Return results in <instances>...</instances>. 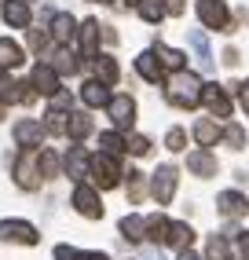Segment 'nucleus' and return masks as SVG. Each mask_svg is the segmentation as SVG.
<instances>
[{"label":"nucleus","mask_w":249,"mask_h":260,"mask_svg":"<svg viewBox=\"0 0 249 260\" xmlns=\"http://www.w3.org/2000/svg\"><path fill=\"white\" fill-rule=\"evenodd\" d=\"M202 92H205L202 77L198 74H187V70H176V77L169 81V88H165L169 103H172V107H180V110H194L202 103Z\"/></svg>","instance_id":"f257e3e1"},{"label":"nucleus","mask_w":249,"mask_h":260,"mask_svg":"<svg viewBox=\"0 0 249 260\" xmlns=\"http://www.w3.org/2000/svg\"><path fill=\"white\" fill-rule=\"evenodd\" d=\"M44 180V169H41V154L37 147H22V154L15 158V183L22 190H37Z\"/></svg>","instance_id":"f03ea898"},{"label":"nucleus","mask_w":249,"mask_h":260,"mask_svg":"<svg viewBox=\"0 0 249 260\" xmlns=\"http://www.w3.org/2000/svg\"><path fill=\"white\" fill-rule=\"evenodd\" d=\"M121 176H124V172H121V165H117L114 154H106V150H103V154H92V180H96L103 190L117 187Z\"/></svg>","instance_id":"7ed1b4c3"},{"label":"nucleus","mask_w":249,"mask_h":260,"mask_svg":"<svg viewBox=\"0 0 249 260\" xmlns=\"http://www.w3.org/2000/svg\"><path fill=\"white\" fill-rule=\"evenodd\" d=\"M37 99V88H33V81H15L11 74L0 70V103H33Z\"/></svg>","instance_id":"20e7f679"},{"label":"nucleus","mask_w":249,"mask_h":260,"mask_svg":"<svg viewBox=\"0 0 249 260\" xmlns=\"http://www.w3.org/2000/svg\"><path fill=\"white\" fill-rule=\"evenodd\" d=\"M0 238L4 242H19V246H37L41 231L26 220H0Z\"/></svg>","instance_id":"39448f33"},{"label":"nucleus","mask_w":249,"mask_h":260,"mask_svg":"<svg viewBox=\"0 0 249 260\" xmlns=\"http://www.w3.org/2000/svg\"><path fill=\"white\" fill-rule=\"evenodd\" d=\"M176 183H180V172H176L172 165H158L154 180H150V190H154L158 205H169V202H172V194H176Z\"/></svg>","instance_id":"423d86ee"},{"label":"nucleus","mask_w":249,"mask_h":260,"mask_svg":"<svg viewBox=\"0 0 249 260\" xmlns=\"http://www.w3.org/2000/svg\"><path fill=\"white\" fill-rule=\"evenodd\" d=\"M74 209L88 220H99L103 216V202H99V190L88 187V183H77L74 187Z\"/></svg>","instance_id":"0eeeda50"},{"label":"nucleus","mask_w":249,"mask_h":260,"mask_svg":"<svg viewBox=\"0 0 249 260\" xmlns=\"http://www.w3.org/2000/svg\"><path fill=\"white\" fill-rule=\"evenodd\" d=\"M198 19L209 29H227L231 26V11L224 0H198Z\"/></svg>","instance_id":"6e6552de"},{"label":"nucleus","mask_w":249,"mask_h":260,"mask_svg":"<svg viewBox=\"0 0 249 260\" xmlns=\"http://www.w3.org/2000/svg\"><path fill=\"white\" fill-rule=\"evenodd\" d=\"M15 143L19 147H41V140L48 136V125H41V121H33V117H22V121H15Z\"/></svg>","instance_id":"1a4fd4ad"},{"label":"nucleus","mask_w":249,"mask_h":260,"mask_svg":"<svg viewBox=\"0 0 249 260\" xmlns=\"http://www.w3.org/2000/svg\"><path fill=\"white\" fill-rule=\"evenodd\" d=\"M106 114H110L114 128H132L136 125V99L132 95H114L110 107H106Z\"/></svg>","instance_id":"9d476101"},{"label":"nucleus","mask_w":249,"mask_h":260,"mask_svg":"<svg viewBox=\"0 0 249 260\" xmlns=\"http://www.w3.org/2000/svg\"><path fill=\"white\" fill-rule=\"evenodd\" d=\"M33 88H37V95H55L59 92V70L55 66H48V62H37L33 66Z\"/></svg>","instance_id":"9b49d317"},{"label":"nucleus","mask_w":249,"mask_h":260,"mask_svg":"<svg viewBox=\"0 0 249 260\" xmlns=\"http://www.w3.org/2000/svg\"><path fill=\"white\" fill-rule=\"evenodd\" d=\"M136 70H139V77H143V81L158 84V81L165 77V62L158 59V51L150 48V51H139V55H136Z\"/></svg>","instance_id":"f8f14e48"},{"label":"nucleus","mask_w":249,"mask_h":260,"mask_svg":"<svg viewBox=\"0 0 249 260\" xmlns=\"http://www.w3.org/2000/svg\"><path fill=\"white\" fill-rule=\"evenodd\" d=\"M110 99H114V95H110V84H103L99 77L81 84V103H84V107H92V110H96V107H110Z\"/></svg>","instance_id":"ddd939ff"},{"label":"nucleus","mask_w":249,"mask_h":260,"mask_svg":"<svg viewBox=\"0 0 249 260\" xmlns=\"http://www.w3.org/2000/svg\"><path fill=\"white\" fill-rule=\"evenodd\" d=\"M202 103L212 110V117H231V95L220 88V84H205L202 92Z\"/></svg>","instance_id":"4468645a"},{"label":"nucleus","mask_w":249,"mask_h":260,"mask_svg":"<svg viewBox=\"0 0 249 260\" xmlns=\"http://www.w3.org/2000/svg\"><path fill=\"white\" fill-rule=\"evenodd\" d=\"M51 41H59V44H70L77 37V19L74 15H66V11H59V15H51Z\"/></svg>","instance_id":"2eb2a0df"},{"label":"nucleus","mask_w":249,"mask_h":260,"mask_svg":"<svg viewBox=\"0 0 249 260\" xmlns=\"http://www.w3.org/2000/svg\"><path fill=\"white\" fill-rule=\"evenodd\" d=\"M66 176H74L77 183L84 176H92V158L84 154V147H70V154H66Z\"/></svg>","instance_id":"dca6fc26"},{"label":"nucleus","mask_w":249,"mask_h":260,"mask_svg":"<svg viewBox=\"0 0 249 260\" xmlns=\"http://www.w3.org/2000/svg\"><path fill=\"white\" fill-rule=\"evenodd\" d=\"M216 209H220V216H245V209H249V202H245V194L242 190H224V194L216 198Z\"/></svg>","instance_id":"f3484780"},{"label":"nucleus","mask_w":249,"mask_h":260,"mask_svg":"<svg viewBox=\"0 0 249 260\" xmlns=\"http://www.w3.org/2000/svg\"><path fill=\"white\" fill-rule=\"evenodd\" d=\"M99 22L96 19H88V22H81V29H77V44H81V55H88V59H96V51H99Z\"/></svg>","instance_id":"a211bd4d"},{"label":"nucleus","mask_w":249,"mask_h":260,"mask_svg":"<svg viewBox=\"0 0 249 260\" xmlns=\"http://www.w3.org/2000/svg\"><path fill=\"white\" fill-rule=\"evenodd\" d=\"M187 169L194 172V176H202V180H209V176H216V158L202 147V150H194V154H187Z\"/></svg>","instance_id":"6ab92c4d"},{"label":"nucleus","mask_w":249,"mask_h":260,"mask_svg":"<svg viewBox=\"0 0 249 260\" xmlns=\"http://www.w3.org/2000/svg\"><path fill=\"white\" fill-rule=\"evenodd\" d=\"M29 0H8L4 4V22L8 26H15V29H26L29 26Z\"/></svg>","instance_id":"aec40b11"},{"label":"nucleus","mask_w":249,"mask_h":260,"mask_svg":"<svg viewBox=\"0 0 249 260\" xmlns=\"http://www.w3.org/2000/svg\"><path fill=\"white\" fill-rule=\"evenodd\" d=\"M169 246L172 249H191V242H194V231H191V223H183V220H176V223H169Z\"/></svg>","instance_id":"412c9836"},{"label":"nucleus","mask_w":249,"mask_h":260,"mask_svg":"<svg viewBox=\"0 0 249 260\" xmlns=\"http://www.w3.org/2000/svg\"><path fill=\"white\" fill-rule=\"evenodd\" d=\"M15 66H22V48L11 37H0V70H15Z\"/></svg>","instance_id":"4be33fe9"},{"label":"nucleus","mask_w":249,"mask_h":260,"mask_svg":"<svg viewBox=\"0 0 249 260\" xmlns=\"http://www.w3.org/2000/svg\"><path fill=\"white\" fill-rule=\"evenodd\" d=\"M55 260H110L96 249H74V246H55Z\"/></svg>","instance_id":"5701e85b"},{"label":"nucleus","mask_w":249,"mask_h":260,"mask_svg":"<svg viewBox=\"0 0 249 260\" xmlns=\"http://www.w3.org/2000/svg\"><path fill=\"white\" fill-rule=\"evenodd\" d=\"M88 132H92V117H88V114H70V125H66V136H70V140L81 143Z\"/></svg>","instance_id":"b1692460"},{"label":"nucleus","mask_w":249,"mask_h":260,"mask_svg":"<svg viewBox=\"0 0 249 260\" xmlns=\"http://www.w3.org/2000/svg\"><path fill=\"white\" fill-rule=\"evenodd\" d=\"M96 77H99L103 84H117L121 70H117V62H114L110 55H96Z\"/></svg>","instance_id":"393cba45"},{"label":"nucleus","mask_w":249,"mask_h":260,"mask_svg":"<svg viewBox=\"0 0 249 260\" xmlns=\"http://www.w3.org/2000/svg\"><path fill=\"white\" fill-rule=\"evenodd\" d=\"M121 235L129 238V242H143L147 238V220L143 216H124L121 220Z\"/></svg>","instance_id":"a878e982"},{"label":"nucleus","mask_w":249,"mask_h":260,"mask_svg":"<svg viewBox=\"0 0 249 260\" xmlns=\"http://www.w3.org/2000/svg\"><path fill=\"white\" fill-rule=\"evenodd\" d=\"M139 15H143L150 26H158L169 15V8H165V0H139Z\"/></svg>","instance_id":"bb28decb"},{"label":"nucleus","mask_w":249,"mask_h":260,"mask_svg":"<svg viewBox=\"0 0 249 260\" xmlns=\"http://www.w3.org/2000/svg\"><path fill=\"white\" fill-rule=\"evenodd\" d=\"M154 51H158V59L165 62V70H183V62H187L183 51H176V48H169V44H154Z\"/></svg>","instance_id":"cd10ccee"},{"label":"nucleus","mask_w":249,"mask_h":260,"mask_svg":"<svg viewBox=\"0 0 249 260\" xmlns=\"http://www.w3.org/2000/svg\"><path fill=\"white\" fill-rule=\"evenodd\" d=\"M220 136H224V132L216 128V121H198V125H194V140H198L202 147H212Z\"/></svg>","instance_id":"c85d7f7f"},{"label":"nucleus","mask_w":249,"mask_h":260,"mask_svg":"<svg viewBox=\"0 0 249 260\" xmlns=\"http://www.w3.org/2000/svg\"><path fill=\"white\" fill-rule=\"evenodd\" d=\"M205 256H209V260H235V256H231V249H227V238H224V235H212V238H209Z\"/></svg>","instance_id":"c756f323"},{"label":"nucleus","mask_w":249,"mask_h":260,"mask_svg":"<svg viewBox=\"0 0 249 260\" xmlns=\"http://www.w3.org/2000/svg\"><path fill=\"white\" fill-rule=\"evenodd\" d=\"M99 147H103L106 154H114V158H117V154H124V150H129V143L121 140V132H103V136H99Z\"/></svg>","instance_id":"7c9ffc66"},{"label":"nucleus","mask_w":249,"mask_h":260,"mask_svg":"<svg viewBox=\"0 0 249 260\" xmlns=\"http://www.w3.org/2000/svg\"><path fill=\"white\" fill-rule=\"evenodd\" d=\"M44 125H48V132H55V136H66L70 114H66V110H55V107H51V110H48V121H44Z\"/></svg>","instance_id":"2f4dec72"},{"label":"nucleus","mask_w":249,"mask_h":260,"mask_svg":"<svg viewBox=\"0 0 249 260\" xmlns=\"http://www.w3.org/2000/svg\"><path fill=\"white\" fill-rule=\"evenodd\" d=\"M147 238L150 242H165L169 238V220L165 216H150L147 220Z\"/></svg>","instance_id":"473e14b6"},{"label":"nucleus","mask_w":249,"mask_h":260,"mask_svg":"<svg viewBox=\"0 0 249 260\" xmlns=\"http://www.w3.org/2000/svg\"><path fill=\"white\" fill-rule=\"evenodd\" d=\"M191 44H194V51H198V59H202V66L209 70V66H212V51H209V41L202 37V33H191Z\"/></svg>","instance_id":"72a5a7b5"},{"label":"nucleus","mask_w":249,"mask_h":260,"mask_svg":"<svg viewBox=\"0 0 249 260\" xmlns=\"http://www.w3.org/2000/svg\"><path fill=\"white\" fill-rule=\"evenodd\" d=\"M51 66H55L59 74H74V70H77V62H74V51H70V48H63L59 55H55V62H51Z\"/></svg>","instance_id":"f704fd0d"},{"label":"nucleus","mask_w":249,"mask_h":260,"mask_svg":"<svg viewBox=\"0 0 249 260\" xmlns=\"http://www.w3.org/2000/svg\"><path fill=\"white\" fill-rule=\"evenodd\" d=\"M143 198V172H129V202H139Z\"/></svg>","instance_id":"c9c22d12"},{"label":"nucleus","mask_w":249,"mask_h":260,"mask_svg":"<svg viewBox=\"0 0 249 260\" xmlns=\"http://www.w3.org/2000/svg\"><path fill=\"white\" fill-rule=\"evenodd\" d=\"M165 147L176 154V150H183L187 147V132L183 128H169V136H165Z\"/></svg>","instance_id":"e433bc0d"},{"label":"nucleus","mask_w":249,"mask_h":260,"mask_svg":"<svg viewBox=\"0 0 249 260\" xmlns=\"http://www.w3.org/2000/svg\"><path fill=\"white\" fill-rule=\"evenodd\" d=\"M224 140H227L231 147H235V150H242V143H245V132H242L238 125H227V128H224Z\"/></svg>","instance_id":"4c0bfd02"},{"label":"nucleus","mask_w":249,"mask_h":260,"mask_svg":"<svg viewBox=\"0 0 249 260\" xmlns=\"http://www.w3.org/2000/svg\"><path fill=\"white\" fill-rule=\"evenodd\" d=\"M41 169H44V180L59 172V161H55V154H51V150H41Z\"/></svg>","instance_id":"58836bf2"},{"label":"nucleus","mask_w":249,"mask_h":260,"mask_svg":"<svg viewBox=\"0 0 249 260\" xmlns=\"http://www.w3.org/2000/svg\"><path fill=\"white\" fill-rule=\"evenodd\" d=\"M129 150L136 154V158H143V154L150 150V140H147V136H132V140H129Z\"/></svg>","instance_id":"ea45409f"},{"label":"nucleus","mask_w":249,"mask_h":260,"mask_svg":"<svg viewBox=\"0 0 249 260\" xmlns=\"http://www.w3.org/2000/svg\"><path fill=\"white\" fill-rule=\"evenodd\" d=\"M29 48H33V51H44V48H48V37H44L41 29H29Z\"/></svg>","instance_id":"a19ab883"},{"label":"nucleus","mask_w":249,"mask_h":260,"mask_svg":"<svg viewBox=\"0 0 249 260\" xmlns=\"http://www.w3.org/2000/svg\"><path fill=\"white\" fill-rule=\"evenodd\" d=\"M70 103H74V99H70V92H55V95H51V107H55V110H66Z\"/></svg>","instance_id":"79ce46f5"},{"label":"nucleus","mask_w":249,"mask_h":260,"mask_svg":"<svg viewBox=\"0 0 249 260\" xmlns=\"http://www.w3.org/2000/svg\"><path fill=\"white\" fill-rule=\"evenodd\" d=\"M238 253L242 260H249V231H238Z\"/></svg>","instance_id":"37998d69"},{"label":"nucleus","mask_w":249,"mask_h":260,"mask_svg":"<svg viewBox=\"0 0 249 260\" xmlns=\"http://www.w3.org/2000/svg\"><path fill=\"white\" fill-rule=\"evenodd\" d=\"M238 103L249 110V81H242V84H238Z\"/></svg>","instance_id":"c03bdc74"},{"label":"nucleus","mask_w":249,"mask_h":260,"mask_svg":"<svg viewBox=\"0 0 249 260\" xmlns=\"http://www.w3.org/2000/svg\"><path fill=\"white\" fill-rule=\"evenodd\" d=\"M165 8L169 15H183V0H165Z\"/></svg>","instance_id":"a18cd8bd"},{"label":"nucleus","mask_w":249,"mask_h":260,"mask_svg":"<svg viewBox=\"0 0 249 260\" xmlns=\"http://www.w3.org/2000/svg\"><path fill=\"white\" fill-rule=\"evenodd\" d=\"M224 62H227V66H235V62H238V51H235V48H227V51H224Z\"/></svg>","instance_id":"49530a36"},{"label":"nucleus","mask_w":249,"mask_h":260,"mask_svg":"<svg viewBox=\"0 0 249 260\" xmlns=\"http://www.w3.org/2000/svg\"><path fill=\"white\" fill-rule=\"evenodd\" d=\"M180 260H202L198 253H191V249H180Z\"/></svg>","instance_id":"de8ad7c7"},{"label":"nucleus","mask_w":249,"mask_h":260,"mask_svg":"<svg viewBox=\"0 0 249 260\" xmlns=\"http://www.w3.org/2000/svg\"><path fill=\"white\" fill-rule=\"evenodd\" d=\"M0 117H4V103H0Z\"/></svg>","instance_id":"09e8293b"},{"label":"nucleus","mask_w":249,"mask_h":260,"mask_svg":"<svg viewBox=\"0 0 249 260\" xmlns=\"http://www.w3.org/2000/svg\"><path fill=\"white\" fill-rule=\"evenodd\" d=\"M92 4H96V0H92Z\"/></svg>","instance_id":"8fccbe9b"}]
</instances>
